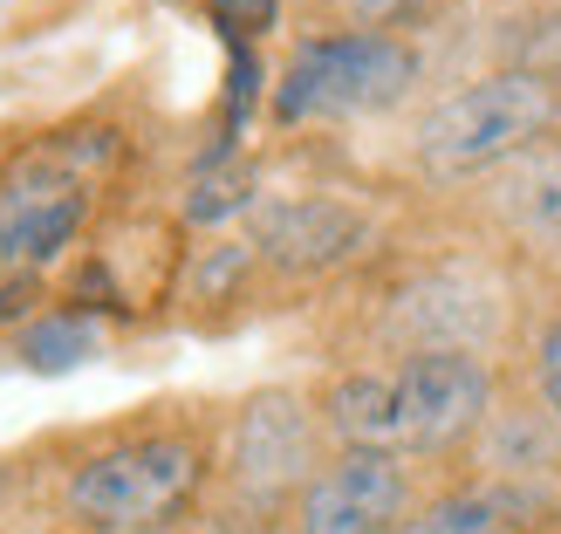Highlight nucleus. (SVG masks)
Returning a JSON list of instances; mask_svg holds the SVG:
<instances>
[{"label":"nucleus","mask_w":561,"mask_h":534,"mask_svg":"<svg viewBox=\"0 0 561 534\" xmlns=\"http://www.w3.org/2000/svg\"><path fill=\"white\" fill-rule=\"evenodd\" d=\"M561 124V82L541 69H500L472 90L445 96L417 124V164L432 179H472V172H507L541 137Z\"/></svg>","instance_id":"1"},{"label":"nucleus","mask_w":561,"mask_h":534,"mask_svg":"<svg viewBox=\"0 0 561 534\" xmlns=\"http://www.w3.org/2000/svg\"><path fill=\"white\" fill-rule=\"evenodd\" d=\"M417 82V55L398 35L350 27V35H316L295 48L288 76L274 90L280 124H316V117H370L390 110Z\"/></svg>","instance_id":"2"},{"label":"nucleus","mask_w":561,"mask_h":534,"mask_svg":"<svg viewBox=\"0 0 561 534\" xmlns=\"http://www.w3.org/2000/svg\"><path fill=\"white\" fill-rule=\"evenodd\" d=\"M192 487H199V445L192 439H130L117 453H96L69 473V508L82 521H96L103 534H137L172 521Z\"/></svg>","instance_id":"3"},{"label":"nucleus","mask_w":561,"mask_h":534,"mask_svg":"<svg viewBox=\"0 0 561 534\" xmlns=\"http://www.w3.org/2000/svg\"><path fill=\"white\" fill-rule=\"evenodd\" d=\"M390 398H398V445L404 453H438V445H459L486 418L493 371L472 350H417L390 377Z\"/></svg>","instance_id":"4"},{"label":"nucleus","mask_w":561,"mask_h":534,"mask_svg":"<svg viewBox=\"0 0 561 534\" xmlns=\"http://www.w3.org/2000/svg\"><path fill=\"white\" fill-rule=\"evenodd\" d=\"M411 480H404V459L398 453H363L350 445L335 466H322L301 493V534H398L411 514Z\"/></svg>","instance_id":"5"},{"label":"nucleus","mask_w":561,"mask_h":534,"mask_svg":"<svg viewBox=\"0 0 561 534\" xmlns=\"http://www.w3.org/2000/svg\"><path fill=\"white\" fill-rule=\"evenodd\" d=\"M90 219V192L62 164H27L14 185H0V274L21 281L48 268Z\"/></svg>","instance_id":"6"},{"label":"nucleus","mask_w":561,"mask_h":534,"mask_svg":"<svg viewBox=\"0 0 561 534\" xmlns=\"http://www.w3.org/2000/svg\"><path fill=\"white\" fill-rule=\"evenodd\" d=\"M363 213H350L343 200H288V206H267L261 227H254V247L288 268V274H322L335 261H350L363 247Z\"/></svg>","instance_id":"7"},{"label":"nucleus","mask_w":561,"mask_h":534,"mask_svg":"<svg viewBox=\"0 0 561 534\" xmlns=\"http://www.w3.org/2000/svg\"><path fill=\"white\" fill-rule=\"evenodd\" d=\"M308 453H316V432H308V411L288 398V390H261L254 405L240 411L233 425V473L247 487H288L308 473Z\"/></svg>","instance_id":"8"},{"label":"nucleus","mask_w":561,"mask_h":534,"mask_svg":"<svg viewBox=\"0 0 561 534\" xmlns=\"http://www.w3.org/2000/svg\"><path fill=\"white\" fill-rule=\"evenodd\" d=\"M493 206L514 234L541 240V247H561V151H527L514 158L493 185Z\"/></svg>","instance_id":"9"},{"label":"nucleus","mask_w":561,"mask_h":534,"mask_svg":"<svg viewBox=\"0 0 561 534\" xmlns=\"http://www.w3.org/2000/svg\"><path fill=\"white\" fill-rule=\"evenodd\" d=\"M527 527V493L520 487H459L417 508L398 534H514Z\"/></svg>","instance_id":"10"},{"label":"nucleus","mask_w":561,"mask_h":534,"mask_svg":"<svg viewBox=\"0 0 561 534\" xmlns=\"http://www.w3.org/2000/svg\"><path fill=\"white\" fill-rule=\"evenodd\" d=\"M329 425L363 453H398V398L390 377H343L329 390Z\"/></svg>","instance_id":"11"},{"label":"nucleus","mask_w":561,"mask_h":534,"mask_svg":"<svg viewBox=\"0 0 561 534\" xmlns=\"http://www.w3.org/2000/svg\"><path fill=\"white\" fill-rule=\"evenodd\" d=\"M96 350H103V329L90 316H42V322H27V336H21V363L42 371V377L82 371Z\"/></svg>","instance_id":"12"},{"label":"nucleus","mask_w":561,"mask_h":534,"mask_svg":"<svg viewBox=\"0 0 561 534\" xmlns=\"http://www.w3.org/2000/svg\"><path fill=\"white\" fill-rule=\"evenodd\" d=\"M247 200H254V172H247V164H233V158H206L199 179H192V192H185V219L213 227V219L240 213Z\"/></svg>","instance_id":"13"},{"label":"nucleus","mask_w":561,"mask_h":534,"mask_svg":"<svg viewBox=\"0 0 561 534\" xmlns=\"http://www.w3.org/2000/svg\"><path fill=\"white\" fill-rule=\"evenodd\" d=\"M206 8H213L219 27H227V42H254V35H267V27H274L280 0H206Z\"/></svg>","instance_id":"14"},{"label":"nucleus","mask_w":561,"mask_h":534,"mask_svg":"<svg viewBox=\"0 0 561 534\" xmlns=\"http://www.w3.org/2000/svg\"><path fill=\"white\" fill-rule=\"evenodd\" d=\"M535 377H541V398H548L554 425H561V322L541 329V343H535Z\"/></svg>","instance_id":"15"},{"label":"nucleus","mask_w":561,"mask_h":534,"mask_svg":"<svg viewBox=\"0 0 561 534\" xmlns=\"http://www.w3.org/2000/svg\"><path fill=\"white\" fill-rule=\"evenodd\" d=\"M233 274H247V247H219V254L199 268V295H219Z\"/></svg>","instance_id":"16"},{"label":"nucleus","mask_w":561,"mask_h":534,"mask_svg":"<svg viewBox=\"0 0 561 534\" xmlns=\"http://www.w3.org/2000/svg\"><path fill=\"white\" fill-rule=\"evenodd\" d=\"M343 8H350L356 21H390V14H404L411 0H343Z\"/></svg>","instance_id":"17"}]
</instances>
